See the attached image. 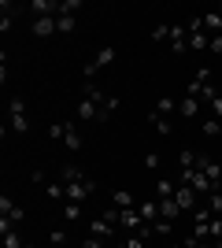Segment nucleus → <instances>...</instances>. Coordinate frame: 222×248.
<instances>
[{"instance_id": "3", "label": "nucleus", "mask_w": 222, "mask_h": 248, "mask_svg": "<svg viewBox=\"0 0 222 248\" xmlns=\"http://www.w3.org/2000/svg\"><path fill=\"white\" fill-rule=\"evenodd\" d=\"M115 230L118 226H111L104 215L100 218H89V237H100V241H107V237H115Z\"/></svg>"}, {"instance_id": "10", "label": "nucleus", "mask_w": 222, "mask_h": 248, "mask_svg": "<svg viewBox=\"0 0 222 248\" xmlns=\"http://www.w3.org/2000/svg\"><path fill=\"white\" fill-rule=\"evenodd\" d=\"M178 215H181L178 200H159V218H170V222H178Z\"/></svg>"}, {"instance_id": "28", "label": "nucleus", "mask_w": 222, "mask_h": 248, "mask_svg": "<svg viewBox=\"0 0 222 248\" xmlns=\"http://www.w3.org/2000/svg\"><path fill=\"white\" fill-rule=\"evenodd\" d=\"M48 245H52V248L67 245V230H52V233H48Z\"/></svg>"}, {"instance_id": "17", "label": "nucleus", "mask_w": 222, "mask_h": 248, "mask_svg": "<svg viewBox=\"0 0 222 248\" xmlns=\"http://www.w3.org/2000/svg\"><path fill=\"white\" fill-rule=\"evenodd\" d=\"M204 204L211 207V215H219V218H222V189H215V193H207V197H204Z\"/></svg>"}, {"instance_id": "4", "label": "nucleus", "mask_w": 222, "mask_h": 248, "mask_svg": "<svg viewBox=\"0 0 222 248\" xmlns=\"http://www.w3.org/2000/svg\"><path fill=\"white\" fill-rule=\"evenodd\" d=\"M96 115H100V100H89V96H82V100H78V123H93Z\"/></svg>"}, {"instance_id": "27", "label": "nucleus", "mask_w": 222, "mask_h": 248, "mask_svg": "<svg viewBox=\"0 0 222 248\" xmlns=\"http://www.w3.org/2000/svg\"><path fill=\"white\" fill-rule=\"evenodd\" d=\"M48 137H52V141H63V137H67V126L63 123H52V126H48Z\"/></svg>"}, {"instance_id": "6", "label": "nucleus", "mask_w": 222, "mask_h": 248, "mask_svg": "<svg viewBox=\"0 0 222 248\" xmlns=\"http://www.w3.org/2000/svg\"><path fill=\"white\" fill-rule=\"evenodd\" d=\"M33 33H37V37H52V33H59V30H56V15L33 19Z\"/></svg>"}, {"instance_id": "37", "label": "nucleus", "mask_w": 222, "mask_h": 248, "mask_svg": "<svg viewBox=\"0 0 222 248\" xmlns=\"http://www.w3.org/2000/svg\"><path fill=\"white\" fill-rule=\"evenodd\" d=\"M196 248H215V241H196Z\"/></svg>"}, {"instance_id": "8", "label": "nucleus", "mask_w": 222, "mask_h": 248, "mask_svg": "<svg viewBox=\"0 0 222 248\" xmlns=\"http://www.w3.org/2000/svg\"><path fill=\"white\" fill-rule=\"evenodd\" d=\"M174 193H178V186L170 178H159L156 182V200H174Z\"/></svg>"}, {"instance_id": "35", "label": "nucleus", "mask_w": 222, "mask_h": 248, "mask_svg": "<svg viewBox=\"0 0 222 248\" xmlns=\"http://www.w3.org/2000/svg\"><path fill=\"white\" fill-rule=\"evenodd\" d=\"M211 111H215V119H222V93L211 100Z\"/></svg>"}, {"instance_id": "7", "label": "nucleus", "mask_w": 222, "mask_h": 248, "mask_svg": "<svg viewBox=\"0 0 222 248\" xmlns=\"http://www.w3.org/2000/svg\"><path fill=\"white\" fill-rule=\"evenodd\" d=\"M189 48L207 52V48H211V33H207V30H189Z\"/></svg>"}, {"instance_id": "22", "label": "nucleus", "mask_w": 222, "mask_h": 248, "mask_svg": "<svg viewBox=\"0 0 222 248\" xmlns=\"http://www.w3.org/2000/svg\"><path fill=\"white\" fill-rule=\"evenodd\" d=\"M174 108H178V104L170 100V96H163V100H156V115H163V119H167V115L174 111Z\"/></svg>"}, {"instance_id": "19", "label": "nucleus", "mask_w": 222, "mask_h": 248, "mask_svg": "<svg viewBox=\"0 0 222 248\" xmlns=\"http://www.w3.org/2000/svg\"><path fill=\"white\" fill-rule=\"evenodd\" d=\"M67 148H71V152H78V148H82V134H78V126H67Z\"/></svg>"}, {"instance_id": "30", "label": "nucleus", "mask_w": 222, "mask_h": 248, "mask_svg": "<svg viewBox=\"0 0 222 248\" xmlns=\"http://www.w3.org/2000/svg\"><path fill=\"white\" fill-rule=\"evenodd\" d=\"M74 218H82V204L67 200V222H74Z\"/></svg>"}, {"instance_id": "41", "label": "nucleus", "mask_w": 222, "mask_h": 248, "mask_svg": "<svg viewBox=\"0 0 222 248\" xmlns=\"http://www.w3.org/2000/svg\"><path fill=\"white\" fill-rule=\"evenodd\" d=\"M48 248H52V245H48Z\"/></svg>"}, {"instance_id": "39", "label": "nucleus", "mask_w": 222, "mask_h": 248, "mask_svg": "<svg viewBox=\"0 0 222 248\" xmlns=\"http://www.w3.org/2000/svg\"><path fill=\"white\" fill-rule=\"evenodd\" d=\"M219 163H222V152H219Z\"/></svg>"}, {"instance_id": "15", "label": "nucleus", "mask_w": 222, "mask_h": 248, "mask_svg": "<svg viewBox=\"0 0 222 248\" xmlns=\"http://www.w3.org/2000/svg\"><path fill=\"white\" fill-rule=\"evenodd\" d=\"M115 56H118V52H115V45H104V48H100V52H96V67H107V63H115Z\"/></svg>"}, {"instance_id": "20", "label": "nucleus", "mask_w": 222, "mask_h": 248, "mask_svg": "<svg viewBox=\"0 0 222 248\" xmlns=\"http://www.w3.org/2000/svg\"><path fill=\"white\" fill-rule=\"evenodd\" d=\"M178 163H181V170H192V167H196V152H192V148H181Z\"/></svg>"}, {"instance_id": "26", "label": "nucleus", "mask_w": 222, "mask_h": 248, "mask_svg": "<svg viewBox=\"0 0 222 248\" xmlns=\"http://www.w3.org/2000/svg\"><path fill=\"white\" fill-rule=\"evenodd\" d=\"M56 30H59V33H71L74 30V15H59V19H56Z\"/></svg>"}, {"instance_id": "13", "label": "nucleus", "mask_w": 222, "mask_h": 248, "mask_svg": "<svg viewBox=\"0 0 222 248\" xmlns=\"http://www.w3.org/2000/svg\"><path fill=\"white\" fill-rule=\"evenodd\" d=\"M204 30L211 33V37L222 33V15H219V11H207V15H204Z\"/></svg>"}, {"instance_id": "24", "label": "nucleus", "mask_w": 222, "mask_h": 248, "mask_svg": "<svg viewBox=\"0 0 222 248\" xmlns=\"http://www.w3.org/2000/svg\"><path fill=\"white\" fill-rule=\"evenodd\" d=\"M4 218H8L11 226H19V222H26V211H22V207L15 204V207H11V211H8V215H4Z\"/></svg>"}, {"instance_id": "23", "label": "nucleus", "mask_w": 222, "mask_h": 248, "mask_svg": "<svg viewBox=\"0 0 222 248\" xmlns=\"http://www.w3.org/2000/svg\"><path fill=\"white\" fill-rule=\"evenodd\" d=\"M26 245V241L19 237V230H8V233H4V248H22Z\"/></svg>"}, {"instance_id": "5", "label": "nucleus", "mask_w": 222, "mask_h": 248, "mask_svg": "<svg viewBox=\"0 0 222 248\" xmlns=\"http://www.w3.org/2000/svg\"><path fill=\"white\" fill-rule=\"evenodd\" d=\"M111 207L130 211V207H137V200H133V193H130V189H115V193H111Z\"/></svg>"}, {"instance_id": "21", "label": "nucleus", "mask_w": 222, "mask_h": 248, "mask_svg": "<svg viewBox=\"0 0 222 248\" xmlns=\"http://www.w3.org/2000/svg\"><path fill=\"white\" fill-rule=\"evenodd\" d=\"M59 178H63V186H71V182H82V170H78V167H63Z\"/></svg>"}, {"instance_id": "9", "label": "nucleus", "mask_w": 222, "mask_h": 248, "mask_svg": "<svg viewBox=\"0 0 222 248\" xmlns=\"http://www.w3.org/2000/svg\"><path fill=\"white\" fill-rule=\"evenodd\" d=\"M137 211H141V218H145V222H156V218H159V200H141Z\"/></svg>"}, {"instance_id": "12", "label": "nucleus", "mask_w": 222, "mask_h": 248, "mask_svg": "<svg viewBox=\"0 0 222 248\" xmlns=\"http://www.w3.org/2000/svg\"><path fill=\"white\" fill-rule=\"evenodd\" d=\"M148 226H152V233H156V237H163V241L174 233V222H170V218H156V222H148Z\"/></svg>"}, {"instance_id": "31", "label": "nucleus", "mask_w": 222, "mask_h": 248, "mask_svg": "<svg viewBox=\"0 0 222 248\" xmlns=\"http://www.w3.org/2000/svg\"><path fill=\"white\" fill-rule=\"evenodd\" d=\"M192 78H196V82H207V78H211V67H196V74H192Z\"/></svg>"}, {"instance_id": "38", "label": "nucleus", "mask_w": 222, "mask_h": 248, "mask_svg": "<svg viewBox=\"0 0 222 248\" xmlns=\"http://www.w3.org/2000/svg\"><path fill=\"white\" fill-rule=\"evenodd\" d=\"M219 15H222V4H219Z\"/></svg>"}, {"instance_id": "25", "label": "nucleus", "mask_w": 222, "mask_h": 248, "mask_svg": "<svg viewBox=\"0 0 222 248\" xmlns=\"http://www.w3.org/2000/svg\"><path fill=\"white\" fill-rule=\"evenodd\" d=\"M152 126H156V134H163V137L170 134V123L163 119V115H156V111H152Z\"/></svg>"}, {"instance_id": "36", "label": "nucleus", "mask_w": 222, "mask_h": 248, "mask_svg": "<svg viewBox=\"0 0 222 248\" xmlns=\"http://www.w3.org/2000/svg\"><path fill=\"white\" fill-rule=\"evenodd\" d=\"M0 30H4V33L11 30V11H4V15H0Z\"/></svg>"}, {"instance_id": "29", "label": "nucleus", "mask_w": 222, "mask_h": 248, "mask_svg": "<svg viewBox=\"0 0 222 248\" xmlns=\"http://www.w3.org/2000/svg\"><path fill=\"white\" fill-rule=\"evenodd\" d=\"M163 37H170V22H159L156 30H152V41H163Z\"/></svg>"}, {"instance_id": "1", "label": "nucleus", "mask_w": 222, "mask_h": 248, "mask_svg": "<svg viewBox=\"0 0 222 248\" xmlns=\"http://www.w3.org/2000/svg\"><path fill=\"white\" fill-rule=\"evenodd\" d=\"M93 193H96V182H89V178H82V182H71V186H67V200H74V204L89 200Z\"/></svg>"}, {"instance_id": "11", "label": "nucleus", "mask_w": 222, "mask_h": 248, "mask_svg": "<svg viewBox=\"0 0 222 248\" xmlns=\"http://www.w3.org/2000/svg\"><path fill=\"white\" fill-rule=\"evenodd\" d=\"M178 111H181V119H196V115H200V100H196V96H185V100L178 104Z\"/></svg>"}, {"instance_id": "40", "label": "nucleus", "mask_w": 222, "mask_h": 248, "mask_svg": "<svg viewBox=\"0 0 222 248\" xmlns=\"http://www.w3.org/2000/svg\"><path fill=\"white\" fill-rule=\"evenodd\" d=\"M118 248H126V245H118Z\"/></svg>"}, {"instance_id": "16", "label": "nucleus", "mask_w": 222, "mask_h": 248, "mask_svg": "<svg viewBox=\"0 0 222 248\" xmlns=\"http://www.w3.org/2000/svg\"><path fill=\"white\" fill-rule=\"evenodd\" d=\"M11 130H15V134H26V130H30V119H26V111H11Z\"/></svg>"}, {"instance_id": "34", "label": "nucleus", "mask_w": 222, "mask_h": 248, "mask_svg": "<svg viewBox=\"0 0 222 248\" xmlns=\"http://www.w3.org/2000/svg\"><path fill=\"white\" fill-rule=\"evenodd\" d=\"M82 248H104V241H100V237H85Z\"/></svg>"}, {"instance_id": "14", "label": "nucleus", "mask_w": 222, "mask_h": 248, "mask_svg": "<svg viewBox=\"0 0 222 248\" xmlns=\"http://www.w3.org/2000/svg\"><path fill=\"white\" fill-rule=\"evenodd\" d=\"M115 108H118V96H107V100L100 104V115H96V123H107V119L115 115Z\"/></svg>"}, {"instance_id": "32", "label": "nucleus", "mask_w": 222, "mask_h": 248, "mask_svg": "<svg viewBox=\"0 0 222 248\" xmlns=\"http://www.w3.org/2000/svg\"><path fill=\"white\" fill-rule=\"evenodd\" d=\"M207 52H215V56H222V33H215V37H211V48H207Z\"/></svg>"}, {"instance_id": "18", "label": "nucleus", "mask_w": 222, "mask_h": 248, "mask_svg": "<svg viewBox=\"0 0 222 248\" xmlns=\"http://www.w3.org/2000/svg\"><path fill=\"white\" fill-rule=\"evenodd\" d=\"M44 197H48V200H63L67 186H63V182H48V186H44Z\"/></svg>"}, {"instance_id": "2", "label": "nucleus", "mask_w": 222, "mask_h": 248, "mask_svg": "<svg viewBox=\"0 0 222 248\" xmlns=\"http://www.w3.org/2000/svg\"><path fill=\"white\" fill-rule=\"evenodd\" d=\"M174 200H178L181 215H192V211H196V189H189V186H178V193H174Z\"/></svg>"}, {"instance_id": "33", "label": "nucleus", "mask_w": 222, "mask_h": 248, "mask_svg": "<svg viewBox=\"0 0 222 248\" xmlns=\"http://www.w3.org/2000/svg\"><path fill=\"white\" fill-rule=\"evenodd\" d=\"M145 167H148V170H156V167H159V155L148 152V155H145Z\"/></svg>"}]
</instances>
